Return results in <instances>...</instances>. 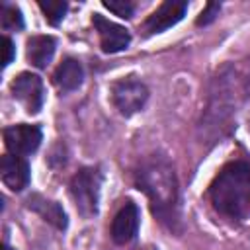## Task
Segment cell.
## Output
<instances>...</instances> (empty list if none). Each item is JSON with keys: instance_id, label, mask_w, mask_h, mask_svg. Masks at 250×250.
<instances>
[{"instance_id": "1", "label": "cell", "mask_w": 250, "mask_h": 250, "mask_svg": "<svg viewBox=\"0 0 250 250\" xmlns=\"http://www.w3.org/2000/svg\"><path fill=\"white\" fill-rule=\"evenodd\" d=\"M213 207L230 219L250 215V164L236 160L227 164L209 188Z\"/></svg>"}, {"instance_id": "2", "label": "cell", "mask_w": 250, "mask_h": 250, "mask_svg": "<svg viewBox=\"0 0 250 250\" xmlns=\"http://www.w3.org/2000/svg\"><path fill=\"white\" fill-rule=\"evenodd\" d=\"M137 184L150 197L154 211L158 215L170 213L172 207L176 205V176L166 162L162 160L146 162L137 172Z\"/></svg>"}, {"instance_id": "3", "label": "cell", "mask_w": 250, "mask_h": 250, "mask_svg": "<svg viewBox=\"0 0 250 250\" xmlns=\"http://www.w3.org/2000/svg\"><path fill=\"white\" fill-rule=\"evenodd\" d=\"M102 188V172L98 168H82L70 182V193L84 217H92L98 213Z\"/></svg>"}, {"instance_id": "4", "label": "cell", "mask_w": 250, "mask_h": 250, "mask_svg": "<svg viewBox=\"0 0 250 250\" xmlns=\"http://www.w3.org/2000/svg\"><path fill=\"white\" fill-rule=\"evenodd\" d=\"M146 98H148L146 86L135 76L121 78L111 86V100L123 115H133L139 109H143Z\"/></svg>"}, {"instance_id": "5", "label": "cell", "mask_w": 250, "mask_h": 250, "mask_svg": "<svg viewBox=\"0 0 250 250\" xmlns=\"http://www.w3.org/2000/svg\"><path fill=\"white\" fill-rule=\"evenodd\" d=\"M41 139L43 135L37 125L20 123V125H10L4 129V143L8 150L16 156H25V154L35 152L41 145Z\"/></svg>"}, {"instance_id": "6", "label": "cell", "mask_w": 250, "mask_h": 250, "mask_svg": "<svg viewBox=\"0 0 250 250\" xmlns=\"http://www.w3.org/2000/svg\"><path fill=\"white\" fill-rule=\"evenodd\" d=\"M12 96L25 107L27 113H37L43 105V82L37 74L21 72L12 82Z\"/></svg>"}, {"instance_id": "7", "label": "cell", "mask_w": 250, "mask_h": 250, "mask_svg": "<svg viewBox=\"0 0 250 250\" xmlns=\"http://www.w3.org/2000/svg\"><path fill=\"white\" fill-rule=\"evenodd\" d=\"M188 12V2L184 0H168V2H162L145 21V31L148 35L152 33H160L172 25H176Z\"/></svg>"}, {"instance_id": "8", "label": "cell", "mask_w": 250, "mask_h": 250, "mask_svg": "<svg viewBox=\"0 0 250 250\" xmlns=\"http://www.w3.org/2000/svg\"><path fill=\"white\" fill-rule=\"evenodd\" d=\"M92 21H94V25H96V29L100 33V43H102V51L104 53H119V51L129 47L131 33L123 25L105 20L102 14H94Z\"/></svg>"}, {"instance_id": "9", "label": "cell", "mask_w": 250, "mask_h": 250, "mask_svg": "<svg viewBox=\"0 0 250 250\" xmlns=\"http://www.w3.org/2000/svg\"><path fill=\"white\" fill-rule=\"evenodd\" d=\"M139 230V207L135 203H125L111 221V238L117 244H127L135 238Z\"/></svg>"}, {"instance_id": "10", "label": "cell", "mask_w": 250, "mask_h": 250, "mask_svg": "<svg viewBox=\"0 0 250 250\" xmlns=\"http://www.w3.org/2000/svg\"><path fill=\"white\" fill-rule=\"evenodd\" d=\"M0 176L6 188L12 191H21L29 184V166L21 156L4 154L0 162Z\"/></svg>"}, {"instance_id": "11", "label": "cell", "mask_w": 250, "mask_h": 250, "mask_svg": "<svg viewBox=\"0 0 250 250\" xmlns=\"http://www.w3.org/2000/svg\"><path fill=\"white\" fill-rule=\"evenodd\" d=\"M53 80H55L57 88L62 90V92L76 90L84 80V68L76 59L68 57L57 66V70L53 74Z\"/></svg>"}, {"instance_id": "12", "label": "cell", "mask_w": 250, "mask_h": 250, "mask_svg": "<svg viewBox=\"0 0 250 250\" xmlns=\"http://www.w3.org/2000/svg\"><path fill=\"white\" fill-rule=\"evenodd\" d=\"M57 41L51 35H33L27 39V59L37 68H47L55 55Z\"/></svg>"}, {"instance_id": "13", "label": "cell", "mask_w": 250, "mask_h": 250, "mask_svg": "<svg viewBox=\"0 0 250 250\" xmlns=\"http://www.w3.org/2000/svg\"><path fill=\"white\" fill-rule=\"evenodd\" d=\"M29 209H33L37 215H41L45 221H49L51 225H55L57 229H66V213L62 211V207L57 203V201H51V199H45L41 195H31L29 197Z\"/></svg>"}, {"instance_id": "14", "label": "cell", "mask_w": 250, "mask_h": 250, "mask_svg": "<svg viewBox=\"0 0 250 250\" xmlns=\"http://www.w3.org/2000/svg\"><path fill=\"white\" fill-rule=\"evenodd\" d=\"M39 8L51 25H59L68 10V4L62 0H39Z\"/></svg>"}, {"instance_id": "15", "label": "cell", "mask_w": 250, "mask_h": 250, "mask_svg": "<svg viewBox=\"0 0 250 250\" xmlns=\"http://www.w3.org/2000/svg\"><path fill=\"white\" fill-rule=\"evenodd\" d=\"M0 23H2L4 29H21L23 27V18H21L20 8L4 4L2 10H0Z\"/></svg>"}, {"instance_id": "16", "label": "cell", "mask_w": 250, "mask_h": 250, "mask_svg": "<svg viewBox=\"0 0 250 250\" xmlns=\"http://www.w3.org/2000/svg\"><path fill=\"white\" fill-rule=\"evenodd\" d=\"M102 4H104V8H107L109 12H113L119 18H131L133 10H135V6L127 0H104Z\"/></svg>"}, {"instance_id": "17", "label": "cell", "mask_w": 250, "mask_h": 250, "mask_svg": "<svg viewBox=\"0 0 250 250\" xmlns=\"http://www.w3.org/2000/svg\"><path fill=\"white\" fill-rule=\"evenodd\" d=\"M219 10H221V4L209 2V4L205 6V10L201 12V16L197 18V25H207V23H211V21L219 16Z\"/></svg>"}, {"instance_id": "18", "label": "cell", "mask_w": 250, "mask_h": 250, "mask_svg": "<svg viewBox=\"0 0 250 250\" xmlns=\"http://www.w3.org/2000/svg\"><path fill=\"white\" fill-rule=\"evenodd\" d=\"M4 66H8L12 61H14V55H16V47H14V41L10 37H4Z\"/></svg>"}, {"instance_id": "19", "label": "cell", "mask_w": 250, "mask_h": 250, "mask_svg": "<svg viewBox=\"0 0 250 250\" xmlns=\"http://www.w3.org/2000/svg\"><path fill=\"white\" fill-rule=\"evenodd\" d=\"M6 250H12V248H10V246H6Z\"/></svg>"}]
</instances>
